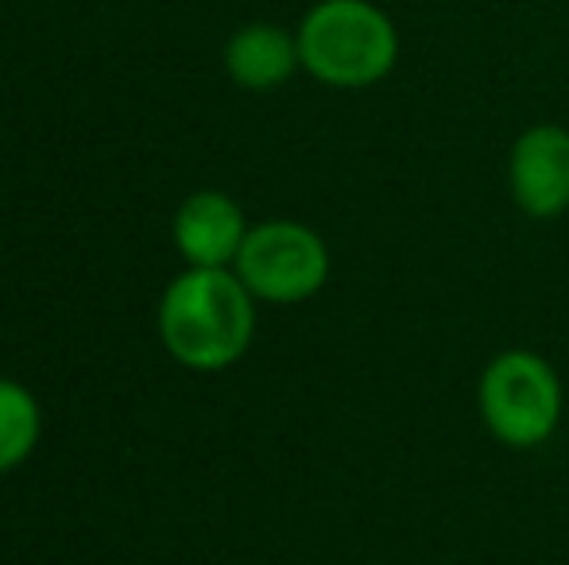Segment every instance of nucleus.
I'll return each instance as SVG.
<instances>
[{
	"label": "nucleus",
	"instance_id": "nucleus-1",
	"mask_svg": "<svg viewBox=\"0 0 569 565\" xmlns=\"http://www.w3.org/2000/svg\"><path fill=\"white\" fill-rule=\"evenodd\" d=\"M256 337V299L232 268H187L159 299V341L190 372L232 369Z\"/></svg>",
	"mask_w": 569,
	"mask_h": 565
},
{
	"label": "nucleus",
	"instance_id": "nucleus-2",
	"mask_svg": "<svg viewBox=\"0 0 569 565\" xmlns=\"http://www.w3.org/2000/svg\"><path fill=\"white\" fill-rule=\"evenodd\" d=\"M295 39L302 70L333 90H368L399 59L396 23L372 0H318Z\"/></svg>",
	"mask_w": 569,
	"mask_h": 565
},
{
	"label": "nucleus",
	"instance_id": "nucleus-3",
	"mask_svg": "<svg viewBox=\"0 0 569 565\" xmlns=\"http://www.w3.org/2000/svg\"><path fill=\"white\" fill-rule=\"evenodd\" d=\"M477 403L496 442L511 450H535L550 442L562 423V380L547 356L531 349H508L480 372Z\"/></svg>",
	"mask_w": 569,
	"mask_h": 565
},
{
	"label": "nucleus",
	"instance_id": "nucleus-4",
	"mask_svg": "<svg viewBox=\"0 0 569 565\" xmlns=\"http://www.w3.org/2000/svg\"><path fill=\"white\" fill-rule=\"evenodd\" d=\"M232 272L252 291L256 302L295 306L315 299L330 280V249L302 221H260L248 229Z\"/></svg>",
	"mask_w": 569,
	"mask_h": 565
},
{
	"label": "nucleus",
	"instance_id": "nucleus-5",
	"mask_svg": "<svg viewBox=\"0 0 569 565\" xmlns=\"http://www.w3.org/2000/svg\"><path fill=\"white\" fill-rule=\"evenodd\" d=\"M508 182L516 205L535 221L569 210V132L562 124H531L508 155Z\"/></svg>",
	"mask_w": 569,
	"mask_h": 565
},
{
	"label": "nucleus",
	"instance_id": "nucleus-6",
	"mask_svg": "<svg viewBox=\"0 0 569 565\" xmlns=\"http://www.w3.org/2000/svg\"><path fill=\"white\" fill-rule=\"evenodd\" d=\"M248 218L221 190H198L174 213V249L187 268H232L248 236Z\"/></svg>",
	"mask_w": 569,
	"mask_h": 565
},
{
	"label": "nucleus",
	"instance_id": "nucleus-7",
	"mask_svg": "<svg viewBox=\"0 0 569 565\" xmlns=\"http://www.w3.org/2000/svg\"><path fill=\"white\" fill-rule=\"evenodd\" d=\"M299 67V39L279 23H244L226 43V74L240 90H279Z\"/></svg>",
	"mask_w": 569,
	"mask_h": 565
},
{
	"label": "nucleus",
	"instance_id": "nucleus-8",
	"mask_svg": "<svg viewBox=\"0 0 569 565\" xmlns=\"http://www.w3.org/2000/svg\"><path fill=\"white\" fill-rule=\"evenodd\" d=\"M39 434H43V415L36 395L16 380L0 376V473L23 465L36 453Z\"/></svg>",
	"mask_w": 569,
	"mask_h": 565
}]
</instances>
